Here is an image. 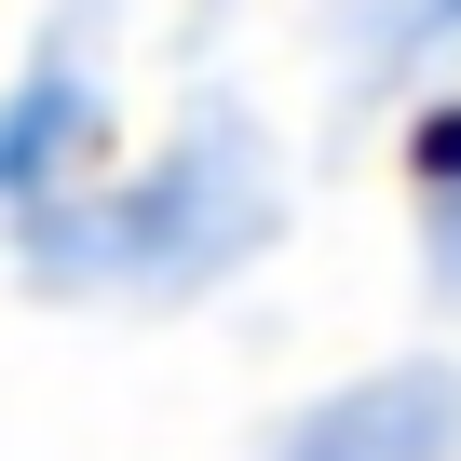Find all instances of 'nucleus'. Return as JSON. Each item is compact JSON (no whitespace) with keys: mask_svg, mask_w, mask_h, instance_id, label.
<instances>
[{"mask_svg":"<svg viewBox=\"0 0 461 461\" xmlns=\"http://www.w3.org/2000/svg\"><path fill=\"white\" fill-rule=\"evenodd\" d=\"M109 28H122V0H55L28 68L0 82V217H28V203L95 176V149H109V82H95Z\"/></svg>","mask_w":461,"mask_h":461,"instance_id":"obj_2","label":"nucleus"},{"mask_svg":"<svg viewBox=\"0 0 461 461\" xmlns=\"http://www.w3.org/2000/svg\"><path fill=\"white\" fill-rule=\"evenodd\" d=\"M258 461H461V366L447 353H393L326 380L312 407H285L258 434Z\"/></svg>","mask_w":461,"mask_h":461,"instance_id":"obj_3","label":"nucleus"},{"mask_svg":"<svg viewBox=\"0 0 461 461\" xmlns=\"http://www.w3.org/2000/svg\"><path fill=\"white\" fill-rule=\"evenodd\" d=\"M447 55H461V0H353V14H339V68H353V109H380V95L434 82Z\"/></svg>","mask_w":461,"mask_h":461,"instance_id":"obj_4","label":"nucleus"},{"mask_svg":"<svg viewBox=\"0 0 461 461\" xmlns=\"http://www.w3.org/2000/svg\"><path fill=\"white\" fill-rule=\"evenodd\" d=\"M420 285H434V299L461 312V176H447V190L420 203Z\"/></svg>","mask_w":461,"mask_h":461,"instance_id":"obj_5","label":"nucleus"},{"mask_svg":"<svg viewBox=\"0 0 461 461\" xmlns=\"http://www.w3.org/2000/svg\"><path fill=\"white\" fill-rule=\"evenodd\" d=\"M14 230V272L41 299H136V312H190L217 285H245L285 245V149L245 95H203L136 176H82Z\"/></svg>","mask_w":461,"mask_h":461,"instance_id":"obj_1","label":"nucleus"}]
</instances>
